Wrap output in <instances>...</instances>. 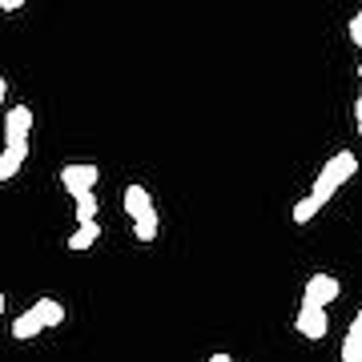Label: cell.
Instances as JSON below:
<instances>
[{"mask_svg": "<svg viewBox=\"0 0 362 362\" xmlns=\"http://www.w3.org/2000/svg\"><path fill=\"white\" fill-rule=\"evenodd\" d=\"M65 322V306L57 302V298H37L25 314H16L13 326H8V334L16 342H28V338H37L40 330H57V326Z\"/></svg>", "mask_w": 362, "mask_h": 362, "instance_id": "1", "label": "cell"}, {"mask_svg": "<svg viewBox=\"0 0 362 362\" xmlns=\"http://www.w3.org/2000/svg\"><path fill=\"white\" fill-rule=\"evenodd\" d=\"M354 173H358V157L350 153V149H338V153L330 157L322 169H318V177H314V189H310V194L326 206V202H330V197H334L338 189H342L350 177H354Z\"/></svg>", "mask_w": 362, "mask_h": 362, "instance_id": "2", "label": "cell"}, {"mask_svg": "<svg viewBox=\"0 0 362 362\" xmlns=\"http://www.w3.org/2000/svg\"><path fill=\"white\" fill-rule=\"evenodd\" d=\"M125 214L133 218V238L137 242H153L161 218H157V206H153V197H149V189L137 185V181L125 185Z\"/></svg>", "mask_w": 362, "mask_h": 362, "instance_id": "3", "label": "cell"}, {"mask_svg": "<svg viewBox=\"0 0 362 362\" xmlns=\"http://www.w3.org/2000/svg\"><path fill=\"white\" fill-rule=\"evenodd\" d=\"M338 294H342V282H338L334 274H310V278H306V290H302V306L326 310Z\"/></svg>", "mask_w": 362, "mask_h": 362, "instance_id": "4", "label": "cell"}, {"mask_svg": "<svg viewBox=\"0 0 362 362\" xmlns=\"http://www.w3.org/2000/svg\"><path fill=\"white\" fill-rule=\"evenodd\" d=\"M28 133H33V109L13 105L4 117V145H28Z\"/></svg>", "mask_w": 362, "mask_h": 362, "instance_id": "5", "label": "cell"}, {"mask_svg": "<svg viewBox=\"0 0 362 362\" xmlns=\"http://www.w3.org/2000/svg\"><path fill=\"white\" fill-rule=\"evenodd\" d=\"M97 177H101V169L89 165V161H77V165H65V169H61V185H65L73 197L85 194V189H93V185H97Z\"/></svg>", "mask_w": 362, "mask_h": 362, "instance_id": "6", "label": "cell"}, {"mask_svg": "<svg viewBox=\"0 0 362 362\" xmlns=\"http://www.w3.org/2000/svg\"><path fill=\"white\" fill-rule=\"evenodd\" d=\"M294 330L302 338H310V342H318V338L330 330V314L318 310V306H298V318H294Z\"/></svg>", "mask_w": 362, "mask_h": 362, "instance_id": "7", "label": "cell"}, {"mask_svg": "<svg viewBox=\"0 0 362 362\" xmlns=\"http://www.w3.org/2000/svg\"><path fill=\"white\" fill-rule=\"evenodd\" d=\"M338 358L342 362H362V310L350 318V330H346V338H342Z\"/></svg>", "mask_w": 362, "mask_h": 362, "instance_id": "8", "label": "cell"}, {"mask_svg": "<svg viewBox=\"0 0 362 362\" xmlns=\"http://www.w3.org/2000/svg\"><path fill=\"white\" fill-rule=\"evenodd\" d=\"M28 157V145H4V153H0V181H13L21 173Z\"/></svg>", "mask_w": 362, "mask_h": 362, "instance_id": "9", "label": "cell"}, {"mask_svg": "<svg viewBox=\"0 0 362 362\" xmlns=\"http://www.w3.org/2000/svg\"><path fill=\"white\" fill-rule=\"evenodd\" d=\"M97 238H101V226L97 221H81L77 233H69V250H89Z\"/></svg>", "mask_w": 362, "mask_h": 362, "instance_id": "10", "label": "cell"}, {"mask_svg": "<svg viewBox=\"0 0 362 362\" xmlns=\"http://www.w3.org/2000/svg\"><path fill=\"white\" fill-rule=\"evenodd\" d=\"M73 202H77V226H81V221H97V209H101V202L93 197V189H85V194H77Z\"/></svg>", "mask_w": 362, "mask_h": 362, "instance_id": "11", "label": "cell"}, {"mask_svg": "<svg viewBox=\"0 0 362 362\" xmlns=\"http://www.w3.org/2000/svg\"><path fill=\"white\" fill-rule=\"evenodd\" d=\"M318 209H322V202H318V197H314V194H306V197H302V202H298V206H294V221H298V226H302V221H310L314 214H318Z\"/></svg>", "mask_w": 362, "mask_h": 362, "instance_id": "12", "label": "cell"}, {"mask_svg": "<svg viewBox=\"0 0 362 362\" xmlns=\"http://www.w3.org/2000/svg\"><path fill=\"white\" fill-rule=\"evenodd\" d=\"M350 40H354V45H358V52H362V13L350 21ZM358 77H362V65H358Z\"/></svg>", "mask_w": 362, "mask_h": 362, "instance_id": "13", "label": "cell"}, {"mask_svg": "<svg viewBox=\"0 0 362 362\" xmlns=\"http://www.w3.org/2000/svg\"><path fill=\"white\" fill-rule=\"evenodd\" d=\"M0 8H4V13H21V8H25V0H0Z\"/></svg>", "mask_w": 362, "mask_h": 362, "instance_id": "14", "label": "cell"}, {"mask_svg": "<svg viewBox=\"0 0 362 362\" xmlns=\"http://www.w3.org/2000/svg\"><path fill=\"white\" fill-rule=\"evenodd\" d=\"M354 125H358V137H362V93H358V101H354Z\"/></svg>", "mask_w": 362, "mask_h": 362, "instance_id": "15", "label": "cell"}, {"mask_svg": "<svg viewBox=\"0 0 362 362\" xmlns=\"http://www.w3.org/2000/svg\"><path fill=\"white\" fill-rule=\"evenodd\" d=\"M209 362H233V358L226 354V350H218V354H209Z\"/></svg>", "mask_w": 362, "mask_h": 362, "instance_id": "16", "label": "cell"}, {"mask_svg": "<svg viewBox=\"0 0 362 362\" xmlns=\"http://www.w3.org/2000/svg\"><path fill=\"white\" fill-rule=\"evenodd\" d=\"M4 97H8V85H4V77H0V105H4Z\"/></svg>", "mask_w": 362, "mask_h": 362, "instance_id": "17", "label": "cell"}, {"mask_svg": "<svg viewBox=\"0 0 362 362\" xmlns=\"http://www.w3.org/2000/svg\"><path fill=\"white\" fill-rule=\"evenodd\" d=\"M4 302H8V298H4V294H0V314H4Z\"/></svg>", "mask_w": 362, "mask_h": 362, "instance_id": "18", "label": "cell"}]
</instances>
